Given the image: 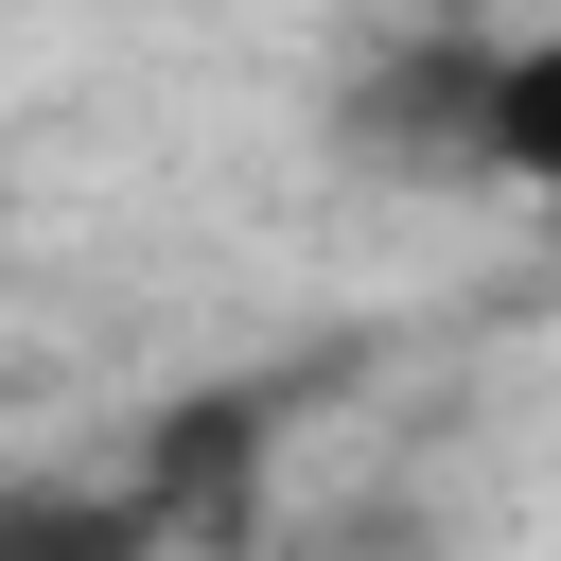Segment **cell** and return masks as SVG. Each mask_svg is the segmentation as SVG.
<instances>
[{"label":"cell","mask_w":561,"mask_h":561,"mask_svg":"<svg viewBox=\"0 0 561 561\" xmlns=\"http://www.w3.org/2000/svg\"><path fill=\"white\" fill-rule=\"evenodd\" d=\"M491 18H386L333 70V140L368 175H491Z\"/></svg>","instance_id":"cell-1"},{"label":"cell","mask_w":561,"mask_h":561,"mask_svg":"<svg viewBox=\"0 0 561 561\" xmlns=\"http://www.w3.org/2000/svg\"><path fill=\"white\" fill-rule=\"evenodd\" d=\"M491 175L561 193V35H508L491 53Z\"/></svg>","instance_id":"cell-3"},{"label":"cell","mask_w":561,"mask_h":561,"mask_svg":"<svg viewBox=\"0 0 561 561\" xmlns=\"http://www.w3.org/2000/svg\"><path fill=\"white\" fill-rule=\"evenodd\" d=\"M0 561H158V491H140V473H105V491L18 473V491H0Z\"/></svg>","instance_id":"cell-2"}]
</instances>
